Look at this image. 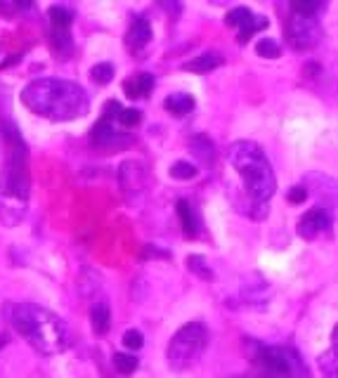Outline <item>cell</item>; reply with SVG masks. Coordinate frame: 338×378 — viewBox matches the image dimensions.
Instances as JSON below:
<instances>
[{
  "mask_svg": "<svg viewBox=\"0 0 338 378\" xmlns=\"http://www.w3.org/2000/svg\"><path fill=\"white\" fill-rule=\"evenodd\" d=\"M152 40V26L145 17H135L133 24L128 29V36H126V43H128V50L138 52L142 50L147 43Z\"/></svg>",
  "mask_w": 338,
  "mask_h": 378,
  "instance_id": "obj_12",
  "label": "cell"
},
{
  "mask_svg": "<svg viewBox=\"0 0 338 378\" xmlns=\"http://www.w3.org/2000/svg\"><path fill=\"white\" fill-rule=\"evenodd\" d=\"M22 102L33 113L50 121H74L90 109L88 93L79 83L64 78H38L22 90Z\"/></svg>",
  "mask_w": 338,
  "mask_h": 378,
  "instance_id": "obj_2",
  "label": "cell"
},
{
  "mask_svg": "<svg viewBox=\"0 0 338 378\" xmlns=\"http://www.w3.org/2000/svg\"><path fill=\"white\" fill-rule=\"evenodd\" d=\"M187 267L192 269L197 277H201V279H206V281L213 279V269L206 265V260L201 255H189L187 258Z\"/></svg>",
  "mask_w": 338,
  "mask_h": 378,
  "instance_id": "obj_27",
  "label": "cell"
},
{
  "mask_svg": "<svg viewBox=\"0 0 338 378\" xmlns=\"http://www.w3.org/2000/svg\"><path fill=\"white\" fill-rule=\"evenodd\" d=\"M303 187L307 189V194H315L324 206H338V184L334 180H329L327 175H319V173H310L305 178V184Z\"/></svg>",
  "mask_w": 338,
  "mask_h": 378,
  "instance_id": "obj_10",
  "label": "cell"
},
{
  "mask_svg": "<svg viewBox=\"0 0 338 378\" xmlns=\"http://www.w3.org/2000/svg\"><path fill=\"white\" fill-rule=\"evenodd\" d=\"M220 64H223L220 55H216V52H206V55H199V57H194L192 62H187L182 69L192 71V74H209V71L218 69Z\"/></svg>",
  "mask_w": 338,
  "mask_h": 378,
  "instance_id": "obj_16",
  "label": "cell"
},
{
  "mask_svg": "<svg viewBox=\"0 0 338 378\" xmlns=\"http://www.w3.org/2000/svg\"><path fill=\"white\" fill-rule=\"evenodd\" d=\"M189 149H192V152L197 154L201 161H206V164H211L213 156H216V147H213V142L206 135L192 137V142H189Z\"/></svg>",
  "mask_w": 338,
  "mask_h": 378,
  "instance_id": "obj_18",
  "label": "cell"
},
{
  "mask_svg": "<svg viewBox=\"0 0 338 378\" xmlns=\"http://www.w3.org/2000/svg\"><path fill=\"white\" fill-rule=\"evenodd\" d=\"M251 17L253 15H251V10H248V8H234V10H230L227 15H225V24H227V26L239 29V26H244Z\"/></svg>",
  "mask_w": 338,
  "mask_h": 378,
  "instance_id": "obj_28",
  "label": "cell"
},
{
  "mask_svg": "<svg viewBox=\"0 0 338 378\" xmlns=\"http://www.w3.org/2000/svg\"><path fill=\"white\" fill-rule=\"evenodd\" d=\"M170 175L175 180H192L197 175V166L189 164V161H175V164L170 166Z\"/></svg>",
  "mask_w": 338,
  "mask_h": 378,
  "instance_id": "obj_29",
  "label": "cell"
},
{
  "mask_svg": "<svg viewBox=\"0 0 338 378\" xmlns=\"http://www.w3.org/2000/svg\"><path fill=\"white\" fill-rule=\"evenodd\" d=\"M159 5H161V8L168 12V15H173V17H177L180 15V10H182V3L180 0H156Z\"/></svg>",
  "mask_w": 338,
  "mask_h": 378,
  "instance_id": "obj_33",
  "label": "cell"
},
{
  "mask_svg": "<svg viewBox=\"0 0 338 378\" xmlns=\"http://www.w3.org/2000/svg\"><path fill=\"white\" fill-rule=\"evenodd\" d=\"M236 378H265L263 374H258V376H236Z\"/></svg>",
  "mask_w": 338,
  "mask_h": 378,
  "instance_id": "obj_38",
  "label": "cell"
},
{
  "mask_svg": "<svg viewBox=\"0 0 338 378\" xmlns=\"http://www.w3.org/2000/svg\"><path fill=\"white\" fill-rule=\"evenodd\" d=\"M206 345H209V331L201 322L185 324L168 343L166 359L173 371H187L199 362L204 355Z\"/></svg>",
  "mask_w": 338,
  "mask_h": 378,
  "instance_id": "obj_6",
  "label": "cell"
},
{
  "mask_svg": "<svg viewBox=\"0 0 338 378\" xmlns=\"http://www.w3.org/2000/svg\"><path fill=\"white\" fill-rule=\"evenodd\" d=\"M8 343V336H0V345H5Z\"/></svg>",
  "mask_w": 338,
  "mask_h": 378,
  "instance_id": "obj_39",
  "label": "cell"
},
{
  "mask_svg": "<svg viewBox=\"0 0 338 378\" xmlns=\"http://www.w3.org/2000/svg\"><path fill=\"white\" fill-rule=\"evenodd\" d=\"M116 121L123 125V128H135V125L142 123V111L140 109H121L116 116Z\"/></svg>",
  "mask_w": 338,
  "mask_h": 378,
  "instance_id": "obj_30",
  "label": "cell"
},
{
  "mask_svg": "<svg viewBox=\"0 0 338 378\" xmlns=\"http://www.w3.org/2000/svg\"><path fill=\"white\" fill-rule=\"evenodd\" d=\"M166 111L175 113V116H187L189 111H194V107H197V102H194L192 95L187 93H173L166 97Z\"/></svg>",
  "mask_w": 338,
  "mask_h": 378,
  "instance_id": "obj_14",
  "label": "cell"
},
{
  "mask_svg": "<svg viewBox=\"0 0 338 378\" xmlns=\"http://www.w3.org/2000/svg\"><path fill=\"white\" fill-rule=\"evenodd\" d=\"M284 33H287L293 50H310V47H315L319 43V38H322V29H319L315 17L293 15L291 22L284 26Z\"/></svg>",
  "mask_w": 338,
  "mask_h": 378,
  "instance_id": "obj_7",
  "label": "cell"
},
{
  "mask_svg": "<svg viewBox=\"0 0 338 378\" xmlns=\"http://www.w3.org/2000/svg\"><path fill=\"white\" fill-rule=\"evenodd\" d=\"M331 343H334V352L338 355V324H336V329H334V336H331Z\"/></svg>",
  "mask_w": 338,
  "mask_h": 378,
  "instance_id": "obj_37",
  "label": "cell"
},
{
  "mask_svg": "<svg viewBox=\"0 0 338 378\" xmlns=\"http://www.w3.org/2000/svg\"><path fill=\"white\" fill-rule=\"evenodd\" d=\"M152 90H154V76H152V74H138V76H130L128 81L123 83V93H126L130 100L150 97Z\"/></svg>",
  "mask_w": 338,
  "mask_h": 378,
  "instance_id": "obj_13",
  "label": "cell"
},
{
  "mask_svg": "<svg viewBox=\"0 0 338 378\" xmlns=\"http://www.w3.org/2000/svg\"><path fill=\"white\" fill-rule=\"evenodd\" d=\"M331 225H334L331 211L327 206H317L298 220V237H303L305 242H312V239H317L322 232H329Z\"/></svg>",
  "mask_w": 338,
  "mask_h": 378,
  "instance_id": "obj_8",
  "label": "cell"
},
{
  "mask_svg": "<svg viewBox=\"0 0 338 378\" xmlns=\"http://www.w3.org/2000/svg\"><path fill=\"white\" fill-rule=\"evenodd\" d=\"M118 180H121V187L128 196H138L145 189L147 173L140 161H126L121 166V171H118Z\"/></svg>",
  "mask_w": 338,
  "mask_h": 378,
  "instance_id": "obj_11",
  "label": "cell"
},
{
  "mask_svg": "<svg viewBox=\"0 0 338 378\" xmlns=\"http://www.w3.org/2000/svg\"><path fill=\"white\" fill-rule=\"evenodd\" d=\"M319 369H322L324 378H338V355L334 350L324 352V355L319 357Z\"/></svg>",
  "mask_w": 338,
  "mask_h": 378,
  "instance_id": "obj_24",
  "label": "cell"
},
{
  "mask_svg": "<svg viewBox=\"0 0 338 378\" xmlns=\"http://www.w3.org/2000/svg\"><path fill=\"white\" fill-rule=\"evenodd\" d=\"M123 345H126L128 350H140V347L145 345V336H142L138 329H130V331H126V336H123Z\"/></svg>",
  "mask_w": 338,
  "mask_h": 378,
  "instance_id": "obj_31",
  "label": "cell"
},
{
  "mask_svg": "<svg viewBox=\"0 0 338 378\" xmlns=\"http://www.w3.org/2000/svg\"><path fill=\"white\" fill-rule=\"evenodd\" d=\"M152 255H154V258L161 255L163 260H168V253H166V251H159V249H152V246H147V249L142 251V258H145V260H152Z\"/></svg>",
  "mask_w": 338,
  "mask_h": 378,
  "instance_id": "obj_34",
  "label": "cell"
},
{
  "mask_svg": "<svg viewBox=\"0 0 338 378\" xmlns=\"http://www.w3.org/2000/svg\"><path fill=\"white\" fill-rule=\"evenodd\" d=\"M256 52H258V57H265V59H277L282 55V47L277 40H272V38H263V40H258L256 43Z\"/></svg>",
  "mask_w": 338,
  "mask_h": 378,
  "instance_id": "obj_26",
  "label": "cell"
},
{
  "mask_svg": "<svg viewBox=\"0 0 338 378\" xmlns=\"http://www.w3.org/2000/svg\"><path fill=\"white\" fill-rule=\"evenodd\" d=\"M0 15H3V17H10V15H12V10H10L8 0H0Z\"/></svg>",
  "mask_w": 338,
  "mask_h": 378,
  "instance_id": "obj_36",
  "label": "cell"
},
{
  "mask_svg": "<svg viewBox=\"0 0 338 378\" xmlns=\"http://www.w3.org/2000/svg\"><path fill=\"white\" fill-rule=\"evenodd\" d=\"M230 164L239 173L241 182H244L248 196H251V215L256 220H263L265 213H268V201L277 189V178L268 156L256 142L241 140L230 147Z\"/></svg>",
  "mask_w": 338,
  "mask_h": 378,
  "instance_id": "obj_3",
  "label": "cell"
},
{
  "mask_svg": "<svg viewBox=\"0 0 338 378\" xmlns=\"http://www.w3.org/2000/svg\"><path fill=\"white\" fill-rule=\"evenodd\" d=\"M253 364L265 378H310L303 357L293 347L284 345H256Z\"/></svg>",
  "mask_w": 338,
  "mask_h": 378,
  "instance_id": "obj_5",
  "label": "cell"
},
{
  "mask_svg": "<svg viewBox=\"0 0 338 378\" xmlns=\"http://www.w3.org/2000/svg\"><path fill=\"white\" fill-rule=\"evenodd\" d=\"M92 81L99 83V86H106V83H111V78H114V64L111 62H99L95 64L92 71H90Z\"/></svg>",
  "mask_w": 338,
  "mask_h": 378,
  "instance_id": "obj_25",
  "label": "cell"
},
{
  "mask_svg": "<svg viewBox=\"0 0 338 378\" xmlns=\"http://www.w3.org/2000/svg\"><path fill=\"white\" fill-rule=\"evenodd\" d=\"M291 10L298 17H317L322 10V0H291Z\"/></svg>",
  "mask_w": 338,
  "mask_h": 378,
  "instance_id": "obj_22",
  "label": "cell"
},
{
  "mask_svg": "<svg viewBox=\"0 0 338 378\" xmlns=\"http://www.w3.org/2000/svg\"><path fill=\"white\" fill-rule=\"evenodd\" d=\"M177 218H180V225H182V232H185V237H197L199 232V218L197 213H194V208L189 206L187 201H177Z\"/></svg>",
  "mask_w": 338,
  "mask_h": 378,
  "instance_id": "obj_15",
  "label": "cell"
},
{
  "mask_svg": "<svg viewBox=\"0 0 338 378\" xmlns=\"http://www.w3.org/2000/svg\"><path fill=\"white\" fill-rule=\"evenodd\" d=\"M287 199L293 203V206H298V203H303L307 199V189L303 187V184H298V187H291L287 194Z\"/></svg>",
  "mask_w": 338,
  "mask_h": 378,
  "instance_id": "obj_32",
  "label": "cell"
},
{
  "mask_svg": "<svg viewBox=\"0 0 338 378\" xmlns=\"http://www.w3.org/2000/svg\"><path fill=\"white\" fill-rule=\"evenodd\" d=\"M12 5H15L17 10H31L33 0H12Z\"/></svg>",
  "mask_w": 338,
  "mask_h": 378,
  "instance_id": "obj_35",
  "label": "cell"
},
{
  "mask_svg": "<svg viewBox=\"0 0 338 378\" xmlns=\"http://www.w3.org/2000/svg\"><path fill=\"white\" fill-rule=\"evenodd\" d=\"M10 322L22 333V338L40 355H57L67 350L69 329L55 312L33 303L12 305Z\"/></svg>",
  "mask_w": 338,
  "mask_h": 378,
  "instance_id": "obj_4",
  "label": "cell"
},
{
  "mask_svg": "<svg viewBox=\"0 0 338 378\" xmlns=\"http://www.w3.org/2000/svg\"><path fill=\"white\" fill-rule=\"evenodd\" d=\"M265 26H268V19H265V17H251L244 26H239V36H236V38H239V43H248V38H253V33Z\"/></svg>",
  "mask_w": 338,
  "mask_h": 378,
  "instance_id": "obj_23",
  "label": "cell"
},
{
  "mask_svg": "<svg viewBox=\"0 0 338 378\" xmlns=\"http://www.w3.org/2000/svg\"><path fill=\"white\" fill-rule=\"evenodd\" d=\"M3 140L8 147L5 166L0 171V223L8 227L19 225L26 215L29 189H31V175H29V149L24 145L19 130L15 123L5 121L0 125Z\"/></svg>",
  "mask_w": 338,
  "mask_h": 378,
  "instance_id": "obj_1",
  "label": "cell"
},
{
  "mask_svg": "<svg viewBox=\"0 0 338 378\" xmlns=\"http://www.w3.org/2000/svg\"><path fill=\"white\" fill-rule=\"evenodd\" d=\"M92 145L99 149H123L133 145V137L130 135H121L114 130V121L109 118H99L97 125L92 128Z\"/></svg>",
  "mask_w": 338,
  "mask_h": 378,
  "instance_id": "obj_9",
  "label": "cell"
},
{
  "mask_svg": "<svg viewBox=\"0 0 338 378\" xmlns=\"http://www.w3.org/2000/svg\"><path fill=\"white\" fill-rule=\"evenodd\" d=\"M114 367H116L118 374L130 376L135 369L140 367V362H138V357L130 355V352H116V355H114Z\"/></svg>",
  "mask_w": 338,
  "mask_h": 378,
  "instance_id": "obj_21",
  "label": "cell"
},
{
  "mask_svg": "<svg viewBox=\"0 0 338 378\" xmlns=\"http://www.w3.org/2000/svg\"><path fill=\"white\" fill-rule=\"evenodd\" d=\"M47 19H50L52 29H69L71 22H74V15L67 8H62V5H52L47 10Z\"/></svg>",
  "mask_w": 338,
  "mask_h": 378,
  "instance_id": "obj_19",
  "label": "cell"
},
{
  "mask_svg": "<svg viewBox=\"0 0 338 378\" xmlns=\"http://www.w3.org/2000/svg\"><path fill=\"white\" fill-rule=\"evenodd\" d=\"M52 45H55V50L59 55H71L74 43H71L69 29H52Z\"/></svg>",
  "mask_w": 338,
  "mask_h": 378,
  "instance_id": "obj_20",
  "label": "cell"
},
{
  "mask_svg": "<svg viewBox=\"0 0 338 378\" xmlns=\"http://www.w3.org/2000/svg\"><path fill=\"white\" fill-rule=\"evenodd\" d=\"M90 324H92V331L97 336H104L106 331H109L111 315H109V308H106L104 303H97L90 310Z\"/></svg>",
  "mask_w": 338,
  "mask_h": 378,
  "instance_id": "obj_17",
  "label": "cell"
}]
</instances>
